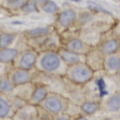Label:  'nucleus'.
<instances>
[{
	"label": "nucleus",
	"instance_id": "nucleus-14",
	"mask_svg": "<svg viewBox=\"0 0 120 120\" xmlns=\"http://www.w3.org/2000/svg\"><path fill=\"white\" fill-rule=\"evenodd\" d=\"M20 52L16 47L0 48V62L8 66H12Z\"/></svg>",
	"mask_w": 120,
	"mask_h": 120
},
{
	"label": "nucleus",
	"instance_id": "nucleus-22",
	"mask_svg": "<svg viewBox=\"0 0 120 120\" xmlns=\"http://www.w3.org/2000/svg\"><path fill=\"white\" fill-rule=\"evenodd\" d=\"M101 109V105L96 101H84L80 105V110L82 113L86 116H90L95 114Z\"/></svg>",
	"mask_w": 120,
	"mask_h": 120
},
{
	"label": "nucleus",
	"instance_id": "nucleus-30",
	"mask_svg": "<svg viewBox=\"0 0 120 120\" xmlns=\"http://www.w3.org/2000/svg\"><path fill=\"white\" fill-rule=\"evenodd\" d=\"M0 8H1V7H0Z\"/></svg>",
	"mask_w": 120,
	"mask_h": 120
},
{
	"label": "nucleus",
	"instance_id": "nucleus-15",
	"mask_svg": "<svg viewBox=\"0 0 120 120\" xmlns=\"http://www.w3.org/2000/svg\"><path fill=\"white\" fill-rule=\"evenodd\" d=\"M120 48V43L116 38H110L101 42L98 48L104 56H107L115 52H117Z\"/></svg>",
	"mask_w": 120,
	"mask_h": 120
},
{
	"label": "nucleus",
	"instance_id": "nucleus-24",
	"mask_svg": "<svg viewBox=\"0 0 120 120\" xmlns=\"http://www.w3.org/2000/svg\"><path fill=\"white\" fill-rule=\"evenodd\" d=\"M20 12L23 14H32L36 13H40V8L35 0H28L26 2L24 6L22 8Z\"/></svg>",
	"mask_w": 120,
	"mask_h": 120
},
{
	"label": "nucleus",
	"instance_id": "nucleus-17",
	"mask_svg": "<svg viewBox=\"0 0 120 120\" xmlns=\"http://www.w3.org/2000/svg\"><path fill=\"white\" fill-rule=\"evenodd\" d=\"M20 33L17 32H1L0 35V48L14 47V44L19 41Z\"/></svg>",
	"mask_w": 120,
	"mask_h": 120
},
{
	"label": "nucleus",
	"instance_id": "nucleus-8",
	"mask_svg": "<svg viewBox=\"0 0 120 120\" xmlns=\"http://www.w3.org/2000/svg\"><path fill=\"white\" fill-rule=\"evenodd\" d=\"M55 30L56 29L54 26L52 25L38 26L26 29L22 33V35L26 40L40 38H44L49 35L52 32H54Z\"/></svg>",
	"mask_w": 120,
	"mask_h": 120
},
{
	"label": "nucleus",
	"instance_id": "nucleus-9",
	"mask_svg": "<svg viewBox=\"0 0 120 120\" xmlns=\"http://www.w3.org/2000/svg\"><path fill=\"white\" fill-rule=\"evenodd\" d=\"M63 40L62 35L59 34L56 30L47 35L41 45L39 51L43 50H56L58 51L62 47ZM38 51V52H39Z\"/></svg>",
	"mask_w": 120,
	"mask_h": 120
},
{
	"label": "nucleus",
	"instance_id": "nucleus-1",
	"mask_svg": "<svg viewBox=\"0 0 120 120\" xmlns=\"http://www.w3.org/2000/svg\"><path fill=\"white\" fill-rule=\"evenodd\" d=\"M68 65L56 50L39 51L35 70L48 76L63 77Z\"/></svg>",
	"mask_w": 120,
	"mask_h": 120
},
{
	"label": "nucleus",
	"instance_id": "nucleus-25",
	"mask_svg": "<svg viewBox=\"0 0 120 120\" xmlns=\"http://www.w3.org/2000/svg\"><path fill=\"white\" fill-rule=\"evenodd\" d=\"M8 96H9V99L11 101V106H12L14 110V112L17 110H18L19 109H20L23 106H25L26 104H28L27 101H26L25 99L19 97L17 95H11Z\"/></svg>",
	"mask_w": 120,
	"mask_h": 120
},
{
	"label": "nucleus",
	"instance_id": "nucleus-6",
	"mask_svg": "<svg viewBox=\"0 0 120 120\" xmlns=\"http://www.w3.org/2000/svg\"><path fill=\"white\" fill-rule=\"evenodd\" d=\"M8 75L15 86L23 85L33 82L34 73L33 71L24 70L14 66H11L8 71Z\"/></svg>",
	"mask_w": 120,
	"mask_h": 120
},
{
	"label": "nucleus",
	"instance_id": "nucleus-13",
	"mask_svg": "<svg viewBox=\"0 0 120 120\" xmlns=\"http://www.w3.org/2000/svg\"><path fill=\"white\" fill-rule=\"evenodd\" d=\"M120 68V54L119 52L104 56L103 69L108 74H116Z\"/></svg>",
	"mask_w": 120,
	"mask_h": 120
},
{
	"label": "nucleus",
	"instance_id": "nucleus-19",
	"mask_svg": "<svg viewBox=\"0 0 120 120\" xmlns=\"http://www.w3.org/2000/svg\"><path fill=\"white\" fill-rule=\"evenodd\" d=\"M28 0H0L1 8L11 12H20Z\"/></svg>",
	"mask_w": 120,
	"mask_h": 120
},
{
	"label": "nucleus",
	"instance_id": "nucleus-23",
	"mask_svg": "<svg viewBox=\"0 0 120 120\" xmlns=\"http://www.w3.org/2000/svg\"><path fill=\"white\" fill-rule=\"evenodd\" d=\"M60 8L57 3L53 0H47L40 7V12L43 13L46 15H51V16H56L59 12Z\"/></svg>",
	"mask_w": 120,
	"mask_h": 120
},
{
	"label": "nucleus",
	"instance_id": "nucleus-21",
	"mask_svg": "<svg viewBox=\"0 0 120 120\" xmlns=\"http://www.w3.org/2000/svg\"><path fill=\"white\" fill-rule=\"evenodd\" d=\"M15 86L11 81L8 73L0 77V93L6 95H11L14 92Z\"/></svg>",
	"mask_w": 120,
	"mask_h": 120
},
{
	"label": "nucleus",
	"instance_id": "nucleus-26",
	"mask_svg": "<svg viewBox=\"0 0 120 120\" xmlns=\"http://www.w3.org/2000/svg\"><path fill=\"white\" fill-rule=\"evenodd\" d=\"M10 67L11 66H8L6 65H4L3 63H2L1 62H0V77H1L2 75L8 73V70L10 68Z\"/></svg>",
	"mask_w": 120,
	"mask_h": 120
},
{
	"label": "nucleus",
	"instance_id": "nucleus-20",
	"mask_svg": "<svg viewBox=\"0 0 120 120\" xmlns=\"http://www.w3.org/2000/svg\"><path fill=\"white\" fill-rule=\"evenodd\" d=\"M104 109L110 112H117L120 110V92H116L109 96L104 104Z\"/></svg>",
	"mask_w": 120,
	"mask_h": 120
},
{
	"label": "nucleus",
	"instance_id": "nucleus-27",
	"mask_svg": "<svg viewBox=\"0 0 120 120\" xmlns=\"http://www.w3.org/2000/svg\"><path fill=\"white\" fill-rule=\"evenodd\" d=\"M35 1L36 2V3L38 4V5L39 6V8L43 5V4H44L45 2H46L47 0H35Z\"/></svg>",
	"mask_w": 120,
	"mask_h": 120
},
{
	"label": "nucleus",
	"instance_id": "nucleus-28",
	"mask_svg": "<svg viewBox=\"0 0 120 120\" xmlns=\"http://www.w3.org/2000/svg\"><path fill=\"white\" fill-rule=\"evenodd\" d=\"M116 76H117V78L119 79V80H120V68L119 69V71H117V73H116Z\"/></svg>",
	"mask_w": 120,
	"mask_h": 120
},
{
	"label": "nucleus",
	"instance_id": "nucleus-3",
	"mask_svg": "<svg viewBox=\"0 0 120 120\" xmlns=\"http://www.w3.org/2000/svg\"><path fill=\"white\" fill-rule=\"evenodd\" d=\"M65 77L73 83L82 85L93 78L94 71L86 62H80L68 66Z\"/></svg>",
	"mask_w": 120,
	"mask_h": 120
},
{
	"label": "nucleus",
	"instance_id": "nucleus-2",
	"mask_svg": "<svg viewBox=\"0 0 120 120\" xmlns=\"http://www.w3.org/2000/svg\"><path fill=\"white\" fill-rule=\"evenodd\" d=\"M68 104V101L64 95L50 91L39 107L49 112L53 119L54 116L67 112Z\"/></svg>",
	"mask_w": 120,
	"mask_h": 120
},
{
	"label": "nucleus",
	"instance_id": "nucleus-18",
	"mask_svg": "<svg viewBox=\"0 0 120 120\" xmlns=\"http://www.w3.org/2000/svg\"><path fill=\"white\" fill-rule=\"evenodd\" d=\"M36 83L34 82H29L23 85H20L18 86H15V89L14 90V92L11 95H15L22 98L25 99L26 101H29L30 97L32 95V93L33 92L34 89L35 87Z\"/></svg>",
	"mask_w": 120,
	"mask_h": 120
},
{
	"label": "nucleus",
	"instance_id": "nucleus-16",
	"mask_svg": "<svg viewBox=\"0 0 120 120\" xmlns=\"http://www.w3.org/2000/svg\"><path fill=\"white\" fill-rule=\"evenodd\" d=\"M14 110L11 106L9 96L0 93V119H13Z\"/></svg>",
	"mask_w": 120,
	"mask_h": 120
},
{
	"label": "nucleus",
	"instance_id": "nucleus-7",
	"mask_svg": "<svg viewBox=\"0 0 120 120\" xmlns=\"http://www.w3.org/2000/svg\"><path fill=\"white\" fill-rule=\"evenodd\" d=\"M62 47L68 50H72L74 52L86 55L88 53L92 47L87 42L80 38L72 37L68 38L65 41H63Z\"/></svg>",
	"mask_w": 120,
	"mask_h": 120
},
{
	"label": "nucleus",
	"instance_id": "nucleus-12",
	"mask_svg": "<svg viewBox=\"0 0 120 120\" xmlns=\"http://www.w3.org/2000/svg\"><path fill=\"white\" fill-rule=\"evenodd\" d=\"M49 92L50 90L47 85L43 83H36L28 103L35 106H39L47 97Z\"/></svg>",
	"mask_w": 120,
	"mask_h": 120
},
{
	"label": "nucleus",
	"instance_id": "nucleus-29",
	"mask_svg": "<svg viewBox=\"0 0 120 120\" xmlns=\"http://www.w3.org/2000/svg\"><path fill=\"white\" fill-rule=\"evenodd\" d=\"M1 32H2V31H1V30H0V35H1Z\"/></svg>",
	"mask_w": 120,
	"mask_h": 120
},
{
	"label": "nucleus",
	"instance_id": "nucleus-4",
	"mask_svg": "<svg viewBox=\"0 0 120 120\" xmlns=\"http://www.w3.org/2000/svg\"><path fill=\"white\" fill-rule=\"evenodd\" d=\"M78 15L79 13L73 8L60 9L59 12L56 15L54 25L55 29L59 34L62 35L77 20Z\"/></svg>",
	"mask_w": 120,
	"mask_h": 120
},
{
	"label": "nucleus",
	"instance_id": "nucleus-5",
	"mask_svg": "<svg viewBox=\"0 0 120 120\" xmlns=\"http://www.w3.org/2000/svg\"><path fill=\"white\" fill-rule=\"evenodd\" d=\"M38 51L35 49L27 47L20 50L17 59L12 66L28 71H35V65L38 56Z\"/></svg>",
	"mask_w": 120,
	"mask_h": 120
},
{
	"label": "nucleus",
	"instance_id": "nucleus-10",
	"mask_svg": "<svg viewBox=\"0 0 120 120\" xmlns=\"http://www.w3.org/2000/svg\"><path fill=\"white\" fill-rule=\"evenodd\" d=\"M38 106L28 103L14 112L12 119L34 120L38 119Z\"/></svg>",
	"mask_w": 120,
	"mask_h": 120
},
{
	"label": "nucleus",
	"instance_id": "nucleus-11",
	"mask_svg": "<svg viewBox=\"0 0 120 120\" xmlns=\"http://www.w3.org/2000/svg\"><path fill=\"white\" fill-rule=\"evenodd\" d=\"M58 52L68 66L86 62V55L68 50L63 47L60 48Z\"/></svg>",
	"mask_w": 120,
	"mask_h": 120
}]
</instances>
